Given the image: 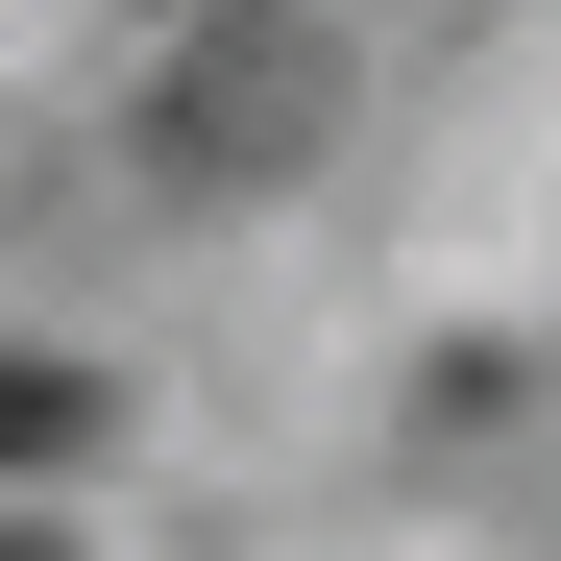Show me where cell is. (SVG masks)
Returning <instances> with one entry per match:
<instances>
[{"label": "cell", "instance_id": "6da1fadb", "mask_svg": "<svg viewBox=\"0 0 561 561\" xmlns=\"http://www.w3.org/2000/svg\"><path fill=\"white\" fill-rule=\"evenodd\" d=\"M73 439H99V391H73L49 342H0V489H25V463H73Z\"/></svg>", "mask_w": 561, "mask_h": 561}]
</instances>
